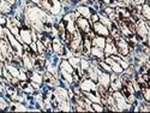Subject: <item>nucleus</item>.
<instances>
[{"label": "nucleus", "instance_id": "35", "mask_svg": "<svg viewBox=\"0 0 150 113\" xmlns=\"http://www.w3.org/2000/svg\"><path fill=\"white\" fill-rule=\"evenodd\" d=\"M3 89V85H1V83H0V90H1Z\"/></svg>", "mask_w": 150, "mask_h": 113}, {"label": "nucleus", "instance_id": "15", "mask_svg": "<svg viewBox=\"0 0 150 113\" xmlns=\"http://www.w3.org/2000/svg\"><path fill=\"white\" fill-rule=\"evenodd\" d=\"M76 11L79 14V16H82V17H84V18H90V16H91V14L93 12H95L91 7H89V6H86V5H79V6H77L76 7Z\"/></svg>", "mask_w": 150, "mask_h": 113}, {"label": "nucleus", "instance_id": "16", "mask_svg": "<svg viewBox=\"0 0 150 113\" xmlns=\"http://www.w3.org/2000/svg\"><path fill=\"white\" fill-rule=\"evenodd\" d=\"M121 85H122V83H121L120 77L117 76V73H113V72H112V75H110V83H109V87H110L112 89H113V92H114V90H120Z\"/></svg>", "mask_w": 150, "mask_h": 113}, {"label": "nucleus", "instance_id": "20", "mask_svg": "<svg viewBox=\"0 0 150 113\" xmlns=\"http://www.w3.org/2000/svg\"><path fill=\"white\" fill-rule=\"evenodd\" d=\"M108 30H109V36L113 37V39H118V37L121 36L120 30H119V28H118L115 22H112V24L108 27Z\"/></svg>", "mask_w": 150, "mask_h": 113}, {"label": "nucleus", "instance_id": "29", "mask_svg": "<svg viewBox=\"0 0 150 113\" xmlns=\"http://www.w3.org/2000/svg\"><path fill=\"white\" fill-rule=\"evenodd\" d=\"M91 107H93V109L96 111V112H102V111H105L103 105H102V104H98V102H91Z\"/></svg>", "mask_w": 150, "mask_h": 113}, {"label": "nucleus", "instance_id": "14", "mask_svg": "<svg viewBox=\"0 0 150 113\" xmlns=\"http://www.w3.org/2000/svg\"><path fill=\"white\" fill-rule=\"evenodd\" d=\"M43 82L48 87H57V85H59L58 78L54 76V75H52L51 72H48V71L43 73Z\"/></svg>", "mask_w": 150, "mask_h": 113}, {"label": "nucleus", "instance_id": "5", "mask_svg": "<svg viewBox=\"0 0 150 113\" xmlns=\"http://www.w3.org/2000/svg\"><path fill=\"white\" fill-rule=\"evenodd\" d=\"M76 27H77V30L82 34V35H86L93 31L91 29V23L88 18H84L82 16H78L76 18Z\"/></svg>", "mask_w": 150, "mask_h": 113}, {"label": "nucleus", "instance_id": "3", "mask_svg": "<svg viewBox=\"0 0 150 113\" xmlns=\"http://www.w3.org/2000/svg\"><path fill=\"white\" fill-rule=\"evenodd\" d=\"M59 65H60V75H61L62 80H65V81H66V82H69L70 84H71V83H73L72 75H73L74 69L71 66V64L69 63V60H66V59L61 60Z\"/></svg>", "mask_w": 150, "mask_h": 113}, {"label": "nucleus", "instance_id": "25", "mask_svg": "<svg viewBox=\"0 0 150 113\" xmlns=\"http://www.w3.org/2000/svg\"><path fill=\"white\" fill-rule=\"evenodd\" d=\"M97 14H98V12H97ZM98 22H101L103 26H106L107 28L112 24V21H110L106 15H103L102 12H101V14H98Z\"/></svg>", "mask_w": 150, "mask_h": 113}, {"label": "nucleus", "instance_id": "23", "mask_svg": "<svg viewBox=\"0 0 150 113\" xmlns=\"http://www.w3.org/2000/svg\"><path fill=\"white\" fill-rule=\"evenodd\" d=\"M18 87L21 88L23 92H25L28 94H33L34 93V88H33L31 83H28L27 81H21L19 84H18Z\"/></svg>", "mask_w": 150, "mask_h": 113}, {"label": "nucleus", "instance_id": "21", "mask_svg": "<svg viewBox=\"0 0 150 113\" xmlns=\"http://www.w3.org/2000/svg\"><path fill=\"white\" fill-rule=\"evenodd\" d=\"M5 63H6L5 68H6V70L12 75V77H16V78L19 80V69H18L17 66H15V65L10 64V63H7V61H5Z\"/></svg>", "mask_w": 150, "mask_h": 113}, {"label": "nucleus", "instance_id": "6", "mask_svg": "<svg viewBox=\"0 0 150 113\" xmlns=\"http://www.w3.org/2000/svg\"><path fill=\"white\" fill-rule=\"evenodd\" d=\"M114 43L117 46V49H118V54L120 57H126L130 54V47H129V43L127 41L124 39L122 36L118 37V39H114Z\"/></svg>", "mask_w": 150, "mask_h": 113}, {"label": "nucleus", "instance_id": "9", "mask_svg": "<svg viewBox=\"0 0 150 113\" xmlns=\"http://www.w3.org/2000/svg\"><path fill=\"white\" fill-rule=\"evenodd\" d=\"M97 83L102 85L105 89H108L110 83V75L108 72L102 71L101 69H97Z\"/></svg>", "mask_w": 150, "mask_h": 113}, {"label": "nucleus", "instance_id": "18", "mask_svg": "<svg viewBox=\"0 0 150 113\" xmlns=\"http://www.w3.org/2000/svg\"><path fill=\"white\" fill-rule=\"evenodd\" d=\"M22 61H23V66L27 70H34V61L31 60V57L28 52H24L22 55Z\"/></svg>", "mask_w": 150, "mask_h": 113}, {"label": "nucleus", "instance_id": "32", "mask_svg": "<svg viewBox=\"0 0 150 113\" xmlns=\"http://www.w3.org/2000/svg\"><path fill=\"white\" fill-rule=\"evenodd\" d=\"M3 63H4V61H0V76L3 75V69H4V68H3V65H4Z\"/></svg>", "mask_w": 150, "mask_h": 113}, {"label": "nucleus", "instance_id": "17", "mask_svg": "<svg viewBox=\"0 0 150 113\" xmlns=\"http://www.w3.org/2000/svg\"><path fill=\"white\" fill-rule=\"evenodd\" d=\"M90 57L94 58V59H97V60H103L105 59V52L102 48H98V47H95V46H91V49H90Z\"/></svg>", "mask_w": 150, "mask_h": 113}, {"label": "nucleus", "instance_id": "10", "mask_svg": "<svg viewBox=\"0 0 150 113\" xmlns=\"http://www.w3.org/2000/svg\"><path fill=\"white\" fill-rule=\"evenodd\" d=\"M93 31L95 35L97 36H103V37H108L109 36V30L106 26H103V24L101 22H95L93 23Z\"/></svg>", "mask_w": 150, "mask_h": 113}, {"label": "nucleus", "instance_id": "1", "mask_svg": "<svg viewBox=\"0 0 150 113\" xmlns=\"http://www.w3.org/2000/svg\"><path fill=\"white\" fill-rule=\"evenodd\" d=\"M39 5L41 6L42 10L51 12L53 16L60 15L61 9H62V5H61L60 0H41Z\"/></svg>", "mask_w": 150, "mask_h": 113}, {"label": "nucleus", "instance_id": "12", "mask_svg": "<svg viewBox=\"0 0 150 113\" xmlns=\"http://www.w3.org/2000/svg\"><path fill=\"white\" fill-rule=\"evenodd\" d=\"M114 10L119 21H126L131 18V11L129 10L127 6H117L114 7Z\"/></svg>", "mask_w": 150, "mask_h": 113}, {"label": "nucleus", "instance_id": "33", "mask_svg": "<svg viewBox=\"0 0 150 113\" xmlns=\"http://www.w3.org/2000/svg\"><path fill=\"white\" fill-rule=\"evenodd\" d=\"M5 1H7V3H8V4H11V5H15L17 0H5Z\"/></svg>", "mask_w": 150, "mask_h": 113}, {"label": "nucleus", "instance_id": "24", "mask_svg": "<svg viewBox=\"0 0 150 113\" xmlns=\"http://www.w3.org/2000/svg\"><path fill=\"white\" fill-rule=\"evenodd\" d=\"M141 16L145 19V21H149L150 19V7H149V4L148 3H144L141 7Z\"/></svg>", "mask_w": 150, "mask_h": 113}, {"label": "nucleus", "instance_id": "19", "mask_svg": "<svg viewBox=\"0 0 150 113\" xmlns=\"http://www.w3.org/2000/svg\"><path fill=\"white\" fill-rule=\"evenodd\" d=\"M105 45H106V37L103 36H97L95 35L93 39H91V46H95V47H98V48H105Z\"/></svg>", "mask_w": 150, "mask_h": 113}, {"label": "nucleus", "instance_id": "31", "mask_svg": "<svg viewBox=\"0 0 150 113\" xmlns=\"http://www.w3.org/2000/svg\"><path fill=\"white\" fill-rule=\"evenodd\" d=\"M0 37H6V34H5V29L3 26H0Z\"/></svg>", "mask_w": 150, "mask_h": 113}, {"label": "nucleus", "instance_id": "2", "mask_svg": "<svg viewBox=\"0 0 150 113\" xmlns=\"http://www.w3.org/2000/svg\"><path fill=\"white\" fill-rule=\"evenodd\" d=\"M5 34H6V37H7V40H8V42H10V46H11V48H12V51H13L15 55L22 58V55H23V53H24L23 43H21V42L16 39V37L10 33V30L6 29V28H5Z\"/></svg>", "mask_w": 150, "mask_h": 113}, {"label": "nucleus", "instance_id": "30", "mask_svg": "<svg viewBox=\"0 0 150 113\" xmlns=\"http://www.w3.org/2000/svg\"><path fill=\"white\" fill-rule=\"evenodd\" d=\"M89 21H90L91 24L95 23V22H98V14H97V12H93L90 18H89Z\"/></svg>", "mask_w": 150, "mask_h": 113}, {"label": "nucleus", "instance_id": "27", "mask_svg": "<svg viewBox=\"0 0 150 113\" xmlns=\"http://www.w3.org/2000/svg\"><path fill=\"white\" fill-rule=\"evenodd\" d=\"M10 111H28V108L18 101V104H15L10 107Z\"/></svg>", "mask_w": 150, "mask_h": 113}, {"label": "nucleus", "instance_id": "13", "mask_svg": "<svg viewBox=\"0 0 150 113\" xmlns=\"http://www.w3.org/2000/svg\"><path fill=\"white\" fill-rule=\"evenodd\" d=\"M107 64L110 66V69H112V72H114V73H117V75H121L122 72H124V69L119 65V63H117L115 60H113L110 57H106L105 59H103Z\"/></svg>", "mask_w": 150, "mask_h": 113}, {"label": "nucleus", "instance_id": "7", "mask_svg": "<svg viewBox=\"0 0 150 113\" xmlns=\"http://www.w3.org/2000/svg\"><path fill=\"white\" fill-rule=\"evenodd\" d=\"M103 52H105V58L109 57V55H117L118 54V49H117V46L114 43L113 37H110V36L106 37V45L103 48Z\"/></svg>", "mask_w": 150, "mask_h": 113}, {"label": "nucleus", "instance_id": "34", "mask_svg": "<svg viewBox=\"0 0 150 113\" xmlns=\"http://www.w3.org/2000/svg\"><path fill=\"white\" fill-rule=\"evenodd\" d=\"M40 1H41V0H30V3H31V4H36V5H39Z\"/></svg>", "mask_w": 150, "mask_h": 113}, {"label": "nucleus", "instance_id": "8", "mask_svg": "<svg viewBox=\"0 0 150 113\" xmlns=\"http://www.w3.org/2000/svg\"><path fill=\"white\" fill-rule=\"evenodd\" d=\"M19 39L22 43L30 45L33 42V37H31V28L28 26H22L19 28Z\"/></svg>", "mask_w": 150, "mask_h": 113}, {"label": "nucleus", "instance_id": "26", "mask_svg": "<svg viewBox=\"0 0 150 113\" xmlns=\"http://www.w3.org/2000/svg\"><path fill=\"white\" fill-rule=\"evenodd\" d=\"M36 47H37V54H46V53H47L45 45H43L40 40L36 41Z\"/></svg>", "mask_w": 150, "mask_h": 113}, {"label": "nucleus", "instance_id": "28", "mask_svg": "<svg viewBox=\"0 0 150 113\" xmlns=\"http://www.w3.org/2000/svg\"><path fill=\"white\" fill-rule=\"evenodd\" d=\"M142 96L144 99V101H146V102L150 101V89H149V87L142 89Z\"/></svg>", "mask_w": 150, "mask_h": 113}, {"label": "nucleus", "instance_id": "22", "mask_svg": "<svg viewBox=\"0 0 150 113\" xmlns=\"http://www.w3.org/2000/svg\"><path fill=\"white\" fill-rule=\"evenodd\" d=\"M0 12L5 15H10L12 12V5L5 1V0H0Z\"/></svg>", "mask_w": 150, "mask_h": 113}, {"label": "nucleus", "instance_id": "11", "mask_svg": "<svg viewBox=\"0 0 150 113\" xmlns=\"http://www.w3.org/2000/svg\"><path fill=\"white\" fill-rule=\"evenodd\" d=\"M79 88L82 92H93V90H97V85L94 81H91L90 78H82V81H79Z\"/></svg>", "mask_w": 150, "mask_h": 113}, {"label": "nucleus", "instance_id": "4", "mask_svg": "<svg viewBox=\"0 0 150 113\" xmlns=\"http://www.w3.org/2000/svg\"><path fill=\"white\" fill-rule=\"evenodd\" d=\"M112 96L114 99L118 111H130V104L126 101V99H125V96L120 90H114L112 93Z\"/></svg>", "mask_w": 150, "mask_h": 113}]
</instances>
